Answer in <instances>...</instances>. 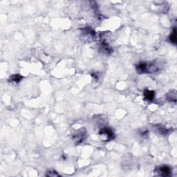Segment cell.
Returning a JSON list of instances; mask_svg holds the SVG:
<instances>
[{
	"instance_id": "8fae6325",
	"label": "cell",
	"mask_w": 177,
	"mask_h": 177,
	"mask_svg": "<svg viewBox=\"0 0 177 177\" xmlns=\"http://www.w3.org/2000/svg\"><path fill=\"white\" fill-rule=\"evenodd\" d=\"M47 176H51V177H56V176H59V174L57 173L56 171L54 170H49L48 172H47L46 174Z\"/></svg>"
},
{
	"instance_id": "5b68a950",
	"label": "cell",
	"mask_w": 177,
	"mask_h": 177,
	"mask_svg": "<svg viewBox=\"0 0 177 177\" xmlns=\"http://www.w3.org/2000/svg\"><path fill=\"white\" fill-rule=\"evenodd\" d=\"M100 50L104 54L109 55L112 53V49L110 47V46L105 41H103L101 42L100 46Z\"/></svg>"
},
{
	"instance_id": "ba28073f",
	"label": "cell",
	"mask_w": 177,
	"mask_h": 177,
	"mask_svg": "<svg viewBox=\"0 0 177 177\" xmlns=\"http://www.w3.org/2000/svg\"><path fill=\"white\" fill-rule=\"evenodd\" d=\"M22 78H23L22 76L19 75V74H15V75H13L11 76L10 78H9V81L12 82L13 83L18 84L22 80Z\"/></svg>"
},
{
	"instance_id": "277c9868",
	"label": "cell",
	"mask_w": 177,
	"mask_h": 177,
	"mask_svg": "<svg viewBox=\"0 0 177 177\" xmlns=\"http://www.w3.org/2000/svg\"><path fill=\"white\" fill-rule=\"evenodd\" d=\"M85 137H86V132H84L83 129H80L73 135V138L76 144H79L85 139Z\"/></svg>"
},
{
	"instance_id": "6da1fadb",
	"label": "cell",
	"mask_w": 177,
	"mask_h": 177,
	"mask_svg": "<svg viewBox=\"0 0 177 177\" xmlns=\"http://www.w3.org/2000/svg\"><path fill=\"white\" fill-rule=\"evenodd\" d=\"M136 71L139 73H154L159 71V68L154 63H147V62H140L137 64Z\"/></svg>"
},
{
	"instance_id": "7a4b0ae2",
	"label": "cell",
	"mask_w": 177,
	"mask_h": 177,
	"mask_svg": "<svg viewBox=\"0 0 177 177\" xmlns=\"http://www.w3.org/2000/svg\"><path fill=\"white\" fill-rule=\"evenodd\" d=\"M154 173L156 176H169L172 174V169L168 165H161L156 167Z\"/></svg>"
},
{
	"instance_id": "3957f363",
	"label": "cell",
	"mask_w": 177,
	"mask_h": 177,
	"mask_svg": "<svg viewBox=\"0 0 177 177\" xmlns=\"http://www.w3.org/2000/svg\"><path fill=\"white\" fill-rule=\"evenodd\" d=\"M99 135L101 137V139L104 141H109L115 136L111 129L106 127H103L99 131Z\"/></svg>"
},
{
	"instance_id": "9c48e42d",
	"label": "cell",
	"mask_w": 177,
	"mask_h": 177,
	"mask_svg": "<svg viewBox=\"0 0 177 177\" xmlns=\"http://www.w3.org/2000/svg\"><path fill=\"white\" fill-rule=\"evenodd\" d=\"M167 98L168 99V100H170L171 102H176V91L172 90L171 91L170 93H168L167 95Z\"/></svg>"
},
{
	"instance_id": "8992f818",
	"label": "cell",
	"mask_w": 177,
	"mask_h": 177,
	"mask_svg": "<svg viewBox=\"0 0 177 177\" xmlns=\"http://www.w3.org/2000/svg\"><path fill=\"white\" fill-rule=\"evenodd\" d=\"M143 95L146 100H149V101H152V100H154V98L155 97V92L154 91L149 90V89H145L143 91Z\"/></svg>"
},
{
	"instance_id": "30bf717a",
	"label": "cell",
	"mask_w": 177,
	"mask_h": 177,
	"mask_svg": "<svg viewBox=\"0 0 177 177\" xmlns=\"http://www.w3.org/2000/svg\"><path fill=\"white\" fill-rule=\"evenodd\" d=\"M170 40L172 43L174 44H176V28H174V29H173V31L171 33L170 35Z\"/></svg>"
},
{
	"instance_id": "52a82bcc",
	"label": "cell",
	"mask_w": 177,
	"mask_h": 177,
	"mask_svg": "<svg viewBox=\"0 0 177 177\" xmlns=\"http://www.w3.org/2000/svg\"><path fill=\"white\" fill-rule=\"evenodd\" d=\"M155 129L159 134L162 135H166L168 134L169 132L168 129H167L166 127L162 126V125H158V126H156Z\"/></svg>"
}]
</instances>
